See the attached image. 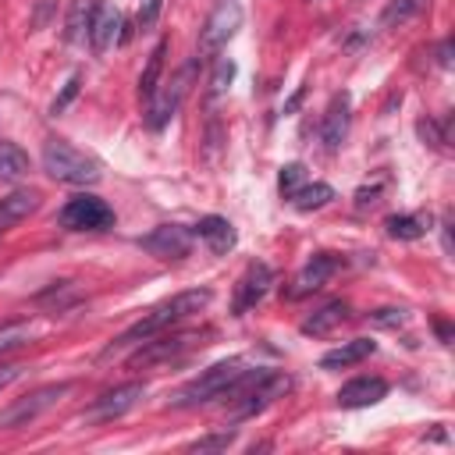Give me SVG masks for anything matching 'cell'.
Here are the masks:
<instances>
[{"instance_id":"cell-25","label":"cell","mask_w":455,"mask_h":455,"mask_svg":"<svg viewBox=\"0 0 455 455\" xmlns=\"http://www.w3.org/2000/svg\"><path fill=\"white\" fill-rule=\"evenodd\" d=\"M331 199H334V188H331V185H323V181H306V185L291 196V206L302 210V213H309V210L327 206Z\"/></svg>"},{"instance_id":"cell-34","label":"cell","mask_w":455,"mask_h":455,"mask_svg":"<svg viewBox=\"0 0 455 455\" xmlns=\"http://www.w3.org/2000/svg\"><path fill=\"white\" fill-rule=\"evenodd\" d=\"M377 196H380V185H373V188H359V192H355V206H370V203H377Z\"/></svg>"},{"instance_id":"cell-22","label":"cell","mask_w":455,"mask_h":455,"mask_svg":"<svg viewBox=\"0 0 455 455\" xmlns=\"http://www.w3.org/2000/svg\"><path fill=\"white\" fill-rule=\"evenodd\" d=\"M427 231H430V217H423V213H395V217H387V235L391 238L412 242V238H423Z\"/></svg>"},{"instance_id":"cell-27","label":"cell","mask_w":455,"mask_h":455,"mask_svg":"<svg viewBox=\"0 0 455 455\" xmlns=\"http://www.w3.org/2000/svg\"><path fill=\"white\" fill-rule=\"evenodd\" d=\"M302 185H306V167H302V164H284V167H281V178H277L281 196H284V199H291Z\"/></svg>"},{"instance_id":"cell-5","label":"cell","mask_w":455,"mask_h":455,"mask_svg":"<svg viewBox=\"0 0 455 455\" xmlns=\"http://www.w3.org/2000/svg\"><path fill=\"white\" fill-rule=\"evenodd\" d=\"M71 391V384L64 380V384H46V387H36L32 395H25V398H18L7 412H0V427H7V430H14V427H25V423H32V419H39L46 409H53L64 395Z\"/></svg>"},{"instance_id":"cell-14","label":"cell","mask_w":455,"mask_h":455,"mask_svg":"<svg viewBox=\"0 0 455 455\" xmlns=\"http://www.w3.org/2000/svg\"><path fill=\"white\" fill-rule=\"evenodd\" d=\"M384 395H387V380L384 377H355V380H348L338 391V405H345V409H366V405H377Z\"/></svg>"},{"instance_id":"cell-3","label":"cell","mask_w":455,"mask_h":455,"mask_svg":"<svg viewBox=\"0 0 455 455\" xmlns=\"http://www.w3.org/2000/svg\"><path fill=\"white\" fill-rule=\"evenodd\" d=\"M245 359L242 355H231V359H220L213 366H206L196 380H188L178 395H174V405L178 409H192V405H206V402H220L228 395V387L245 373Z\"/></svg>"},{"instance_id":"cell-26","label":"cell","mask_w":455,"mask_h":455,"mask_svg":"<svg viewBox=\"0 0 455 455\" xmlns=\"http://www.w3.org/2000/svg\"><path fill=\"white\" fill-rule=\"evenodd\" d=\"M419 7H423V0H391V4L380 11V28H395V25L409 21Z\"/></svg>"},{"instance_id":"cell-17","label":"cell","mask_w":455,"mask_h":455,"mask_svg":"<svg viewBox=\"0 0 455 455\" xmlns=\"http://www.w3.org/2000/svg\"><path fill=\"white\" fill-rule=\"evenodd\" d=\"M373 352H377V341H370V338H352V341H345V345L323 352V355H320V366H323V370H345V366L363 363V359L373 355Z\"/></svg>"},{"instance_id":"cell-15","label":"cell","mask_w":455,"mask_h":455,"mask_svg":"<svg viewBox=\"0 0 455 455\" xmlns=\"http://www.w3.org/2000/svg\"><path fill=\"white\" fill-rule=\"evenodd\" d=\"M117 28H121V14L117 7H107L103 0H96V11H92V25H89V46L96 57H103L110 50V43L117 39Z\"/></svg>"},{"instance_id":"cell-36","label":"cell","mask_w":455,"mask_h":455,"mask_svg":"<svg viewBox=\"0 0 455 455\" xmlns=\"http://www.w3.org/2000/svg\"><path fill=\"white\" fill-rule=\"evenodd\" d=\"M437 60H441V68H448V64H451V43H448V39L437 46Z\"/></svg>"},{"instance_id":"cell-13","label":"cell","mask_w":455,"mask_h":455,"mask_svg":"<svg viewBox=\"0 0 455 455\" xmlns=\"http://www.w3.org/2000/svg\"><path fill=\"white\" fill-rule=\"evenodd\" d=\"M199 334L196 331H181V334H171V338H146V341H139L142 348L132 355V366H149V363H160V359H171V355H178V352H185L192 341H196Z\"/></svg>"},{"instance_id":"cell-19","label":"cell","mask_w":455,"mask_h":455,"mask_svg":"<svg viewBox=\"0 0 455 455\" xmlns=\"http://www.w3.org/2000/svg\"><path fill=\"white\" fill-rule=\"evenodd\" d=\"M213 252H228V249H235V228H231V220L228 217H217V213H210V217H203L196 228H192Z\"/></svg>"},{"instance_id":"cell-30","label":"cell","mask_w":455,"mask_h":455,"mask_svg":"<svg viewBox=\"0 0 455 455\" xmlns=\"http://www.w3.org/2000/svg\"><path fill=\"white\" fill-rule=\"evenodd\" d=\"M160 11H164V0H142V7H139V18H135L139 32H149V28L156 25Z\"/></svg>"},{"instance_id":"cell-16","label":"cell","mask_w":455,"mask_h":455,"mask_svg":"<svg viewBox=\"0 0 455 455\" xmlns=\"http://www.w3.org/2000/svg\"><path fill=\"white\" fill-rule=\"evenodd\" d=\"M348 135V92H338L323 114V124H320V139H323V149L334 153Z\"/></svg>"},{"instance_id":"cell-4","label":"cell","mask_w":455,"mask_h":455,"mask_svg":"<svg viewBox=\"0 0 455 455\" xmlns=\"http://www.w3.org/2000/svg\"><path fill=\"white\" fill-rule=\"evenodd\" d=\"M110 224H114V210L100 196L82 192L60 206V228L68 231H107Z\"/></svg>"},{"instance_id":"cell-2","label":"cell","mask_w":455,"mask_h":455,"mask_svg":"<svg viewBox=\"0 0 455 455\" xmlns=\"http://www.w3.org/2000/svg\"><path fill=\"white\" fill-rule=\"evenodd\" d=\"M43 171L64 185H96L103 178V167L96 156L75 149L64 139H50L43 142Z\"/></svg>"},{"instance_id":"cell-21","label":"cell","mask_w":455,"mask_h":455,"mask_svg":"<svg viewBox=\"0 0 455 455\" xmlns=\"http://www.w3.org/2000/svg\"><path fill=\"white\" fill-rule=\"evenodd\" d=\"M164 53H167V43L160 39V43L153 46V53H149V60H146L142 75H139V96H142V103H149V100L156 96V89H160V75H164Z\"/></svg>"},{"instance_id":"cell-20","label":"cell","mask_w":455,"mask_h":455,"mask_svg":"<svg viewBox=\"0 0 455 455\" xmlns=\"http://www.w3.org/2000/svg\"><path fill=\"white\" fill-rule=\"evenodd\" d=\"M348 320V302H341V299H334V302H327V306H320L313 316H306L302 320V334H309V338H320V334H327V331H334L338 323H345Z\"/></svg>"},{"instance_id":"cell-11","label":"cell","mask_w":455,"mask_h":455,"mask_svg":"<svg viewBox=\"0 0 455 455\" xmlns=\"http://www.w3.org/2000/svg\"><path fill=\"white\" fill-rule=\"evenodd\" d=\"M341 256H334V252H316L299 274H295V281H291V288H288V299H302V295H313V291H320L338 270H341Z\"/></svg>"},{"instance_id":"cell-33","label":"cell","mask_w":455,"mask_h":455,"mask_svg":"<svg viewBox=\"0 0 455 455\" xmlns=\"http://www.w3.org/2000/svg\"><path fill=\"white\" fill-rule=\"evenodd\" d=\"M231 444V434L224 430V434H210V437H199L196 444H188V451H220V448H228Z\"/></svg>"},{"instance_id":"cell-29","label":"cell","mask_w":455,"mask_h":455,"mask_svg":"<svg viewBox=\"0 0 455 455\" xmlns=\"http://www.w3.org/2000/svg\"><path fill=\"white\" fill-rule=\"evenodd\" d=\"M78 89H82V75H71L68 82H64V89H60V96L50 103V114H64L68 110V103L78 96Z\"/></svg>"},{"instance_id":"cell-12","label":"cell","mask_w":455,"mask_h":455,"mask_svg":"<svg viewBox=\"0 0 455 455\" xmlns=\"http://www.w3.org/2000/svg\"><path fill=\"white\" fill-rule=\"evenodd\" d=\"M270 284H274V270H270L267 263H249L245 274H242L238 284H235V302H231V309H235L238 316L249 313V309L270 291Z\"/></svg>"},{"instance_id":"cell-23","label":"cell","mask_w":455,"mask_h":455,"mask_svg":"<svg viewBox=\"0 0 455 455\" xmlns=\"http://www.w3.org/2000/svg\"><path fill=\"white\" fill-rule=\"evenodd\" d=\"M92 11H96V0H75L71 11H68V28H64V39L68 43H82L89 36V25H92Z\"/></svg>"},{"instance_id":"cell-18","label":"cell","mask_w":455,"mask_h":455,"mask_svg":"<svg viewBox=\"0 0 455 455\" xmlns=\"http://www.w3.org/2000/svg\"><path fill=\"white\" fill-rule=\"evenodd\" d=\"M36 206H39V192L36 188H14L11 196H4L0 199V231L18 224V220H25L28 213H36Z\"/></svg>"},{"instance_id":"cell-9","label":"cell","mask_w":455,"mask_h":455,"mask_svg":"<svg viewBox=\"0 0 455 455\" xmlns=\"http://www.w3.org/2000/svg\"><path fill=\"white\" fill-rule=\"evenodd\" d=\"M142 395H146V384H139V380L121 384V387H114V391H103V395L85 409V419H89V423L117 419V416H124L128 409H135V405L142 402Z\"/></svg>"},{"instance_id":"cell-8","label":"cell","mask_w":455,"mask_h":455,"mask_svg":"<svg viewBox=\"0 0 455 455\" xmlns=\"http://www.w3.org/2000/svg\"><path fill=\"white\" fill-rule=\"evenodd\" d=\"M288 373H277V370H263L256 380H252V387L242 395V398H235V419H245V416H256V412H263L274 398H281L284 391H288Z\"/></svg>"},{"instance_id":"cell-31","label":"cell","mask_w":455,"mask_h":455,"mask_svg":"<svg viewBox=\"0 0 455 455\" xmlns=\"http://www.w3.org/2000/svg\"><path fill=\"white\" fill-rule=\"evenodd\" d=\"M370 320H373V323H380V327H398V323H405V320H409V313H405V309H398V306H384V309H373V313H370Z\"/></svg>"},{"instance_id":"cell-7","label":"cell","mask_w":455,"mask_h":455,"mask_svg":"<svg viewBox=\"0 0 455 455\" xmlns=\"http://www.w3.org/2000/svg\"><path fill=\"white\" fill-rule=\"evenodd\" d=\"M192 75H196V60H188L171 82H167V89L160 92V96H153L149 100V117H146V124L153 128V132H160L174 114H178V107H181V100H185V92H188V82H192Z\"/></svg>"},{"instance_id":"cell-1","label":"cell","mask_w":455,"mask_h":455,"mask_svg":"<svg viewBox=\"0 0 455 455\" xmlns=\"http://www.w3.org/2000/svg\"><path fill=\"white\" fill-rule=\"evenodd\" d=\"M210 299H213V291L210 288H192V291H178V295H171V299H164L160 306H153L142 320H135L103 355H114V352H121V348H132V345H139V341H146V338H153V334H160V331H167V327H174L178 320H185V316H192V313H199V309H206L210 306Z\"/></svg>"},{"instance_id":"cell-28","label":"cell","mask_w":455,"mask_h":455,"mask_svg":"<svg viewBox=\"0 0 455 455\" xmlns=\"http://www.w3.org/2000/svg\"><path fill=\"white\" fill-rule=\"evenodd\" d=\"M231 78H235V64H231L228 57H220V60H217V68H213V75H210V92H213V96H220V92L231 85Z\"/></svg>"},{"instance_id":"cell-6","label":"cell","mask_w":455,"mask_h":455,"mask_svg":"<svg viewBox=\"0 0 455 455\" xmlns=\"http://www.w3.org/2000/svg\"><path fill=\"white\" fill-rule=\"evenodd\" d=\"M242 28V7L238 0H217V7L210 11L203 32H199V50L206 57H213L220 46H228V39Z\"/></svg>"},{"instance_id":"cell-32","label":"cell","mask_w":455,"mask_h":455,"mask_svg":"<svg viewBox=\"0 0 455 455\" xmlns=\"http://www.w3.org/2000/svg\"><path fill=\"white\" fill-rule=\"evenodd\" d=\"M416 132H419V139H423L427 146H434V149H441V146L448 142V139H444V132H441L430 117H427V121H419V124H416Z\"/></svg>"},{"instance_id":"cell-10","label":"cell","mask_w":455,"mask_h":455,"mask_svg":"<svg viewBox=\"0 0 455 455\" xmlns=\"http://www.w3.org/2000/svg\"><path fill=\"white\" fill-rule=\"evenodd\" d=\"M139 245L153 252L156 259H185L192 252V231L181 224H160L149 235H142Z\"/></svg>"},{"instance_id":"cell-35","label":"cell","mask_w":455,"mask_h":455,"mask_svg":"<svg viewBox=\"0 0 455 455\" xmlns=\"http://www.w3.org/2000/svg\"><path fill=\"white\" fill-rule=\"evenodd\" d=\"M18 377H21V366H4V370H0V391H4L11 380H18Z\"/></svg>"},{"instance_id":"cell-24","label":"cell","mask_w":455,"mask_h":455,"mask_svg":"<svg viewBox=\"0 0 455 455\" xmlns=\"http://www.w3.org/2000/svg\"><path fill=\"white\" fill-rule=\"evenodd\" d=\"M28 171H32L28 153H25L21 146H14V142H0V178H4V181H18V178H25Z\"/></svg>"}]
</instances>
